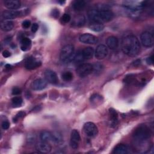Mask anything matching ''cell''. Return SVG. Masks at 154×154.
Returning a JSON list of instances; mask_svg holds the SVG:
<instances>
[{"label":"cell","instance_id":"6da1fadb","mask_svg":"<svg viewBox=\"0 0 154 154\" xmlns=\"http://www.w3.org/2000/svg\"><path fill=\"white\" fill-rule=\"evenodd\" d=\"M122 50L129 57L137 55L140 49V44L137 37L134 35L125 36L122 40Z\"/></svg>","mask_w":154,"mask_h":154},{"label":"cell","instance_id":"4fadbf2b","mask_svg":"<svg viewBox=\"0 0 154 154\" xmlns=\"http://www.w3.org/2000/svg\"><path fill=\"white\" fill-rule=\"evenodd\" d=\"M41 65V62L39 61H37L35 58L32 57L28 58L26 60L25 67L26 69L32 70L38 67Z\"/></svg>","mask_w":154,"mask_h":154},{"label":"cell","instance_id":"ee69618b","mask_svg":"<svg viewBox=\"0 0 154 154\" xmlns=\"http://www.w3.org/2000/svg\"><path fill=\"white\" fill-rule=\"evenodd\" d=\"M40 109H41V108H40L39 106H35V107L33 109V110H34V111H39Z\"/></svg>","mask_w":154,"mask_h":154},{"label":"cell","instance_id":"d6a6232c","mask_svg":"<svg viewBox=\"0 0 154 154\" xmlns=\"http://www.w3.org/2000/svg\"><path fill=\"white\" fill-rule=\"evenodd\" d=\"M102 99V96L97 94H94L90 97V101L91 102H97L98 101H101Z\"/></svg>","mask_w":154,"mask_h":154},{"label":"cell","instance_id":"1f68e13d","mask_svg":"<svg viewBox=\"0 0 154 154\" xmlns=\"http://www.w3.org/2000/svg\"><path fill=\"white\" fill-rule=\"evenodd\" d=\"M70 19H71L70 16L69 14L65 13L61 16L60 21L62 23H67L70 20Z\"/></svg>","mask_w":154,"mask_h":154},{"label":"cell","instance_id":"ba28073f","mask_svg":"<svg viewBox=\"0 0 154 154\" xmlns=\"http://www.w3.org/2000/svg\"><path fill=\"white\" fill-rule=\"evenodd\" d=\"M81 140L79 132L76 129H73L71 132L70 144L72 148L76 149L79 146V143Z\"/></svg>","mask_w":154,"mask_h":154},{"label":"cell","instance_id":"52a82bcc","mask_svg":"<svg viewBox=\"0 0 154 154\" xmlns=\"http://www.w3.org/2000/svg\"><path fill=\"white\" fill-rule=\"evenodd\" d=\"M141 41L142 45L146 47L150 48L153 46V36L152 34L149 32L145 31L143 32L140 36Z\"/></svg>","mask_w":154,"mask_h":154},{"label":"cell","instance_id":"9c48e42d","mask_svg":"<svg viewBox=\"0 0 154 154\" xmlns=\"http://www.w3.org/2000/svg\"><path fill=\"white\" fill-rule=\"evenodd\" d=\"M79 40L81 43L85 44H96L98 42V39L96 36L88 33L81 35Z\"/></svg>","mask_w":154,"mask_h":154},{"label":"cell","instance_id":"4dcf8cb0","mask_svg":"<svg viewBox=\"0 0 154 154\" xmlns=\"http://www.w3.org/2000/svg\"><path fill=\"white\" fill-rule=\"evenodd\" d=\"M62 78L65 81H70L73 79V75L70 72H65L62 74Z\"/></svg>","mask_w":154,"mask_h":154},{"label":"cell","instance_id":"60d3db41","mask_svg":"<svg viewBox=\"0 0 154 154\" xmlns=\"http://www.w3.org/2000/svg\"><path fill=\"white\" fill-rule=\"evenodd\" d=\"M146 62L148 64H150V65L153 64V56L152 55L151 57H148L146 59Z\"/></svg>","mask_w":154,"mask_h":154},{"label":"cell","instance_id":"836d02e7","mask_svg":"<svg viewBox=\"0 0 154 154\" xmlns=\"http://www.w3.org/2000/svg\"><path fill=\"white\" fill-rule=\"evenodd\" d=\"M25 115V112L23 111H20L19 112H18L16 116L14 117V118L13 119V122H16L19 119L22 118L23 117H24Z\"/></svg>","mask_w":154,"mask_h":154},{"label":"cell","instance_id":"484cf974","mask_svg":"<svg viewBox=\"0 0 154 154\" xmlns=\"http://www.w3.org/2000/svg\"><path fill=\"white\" fill-rule=\"evenodd\" d=\"M85 60L84 57L83 56L82 54V50H79L77 51V52L76 54H75V56H74V58L73 60V62L75 64H78V65L82 64V63Z\"/></svg>","mask_w":154,"mask_h":154},{"label":"cell","instance_id":"30bf717a","mask_svg":"<svg viewBox=\"0 0 154 154\" xmlns=\"http://www.w3.org/2000/svg\"><path fill=\"white\" fill-rule=\"evenodd\" d=\"M108 53V51L106 46L104 45H99L97 46L95 51V57L97 59L102 60L107 56Z\"/></svg>","mask_w":154,"mask_h":154},{"label":"cell","instance_id":"e0dca14e","mask_svg":"<svg viewBox=\"0 0 154 154\" xmlns=\"http://www.w3.org/2000/svg\"><path fill=\"white\" fill-rule=\"evenodd\" d=\"M4 5L11 10H14L20 7V2L18 0H6L4 1Z\"/></svg>","mask_w":154,"mask_h":154},{"label":"cell","instance_id":"ac0fdd59","mask_svg":"<svg viewBox=\"0 0 154 154\" xmlns=\"http://www.w3.org/2000/svg\"><path fill=\"white\" fill-rule=\"evenodd\" d=\"M106 44L110 49L114 50L118 47L119 40L117 38L114 36H109L106 38Z\"/></svg>","mask_w":154,"mask_h":154},{"label":"cell","instance_id":"f546056e","mask_svg":"<svg viewBox=\"0 0 154 154\" xmlns=\"http://www.w3.org/2000/svg\"><path fill=\"white\" fill-rule=\"evenodd\" d=\"M22 99L20 97H14L11 99V103L14 106H20L22 103Z\"/></svg>","mask_w":154,"mask_h":154},{"label":"cell","instance_id":"9a60e30c","mask_svg":"<svg viewBox=\"0 0 154 154\" xmlns=\"http://www.w3.org/2000/svg\"><path fill=\"white\" fill-rule=\"evenodd\" d=\"M20 14V12L16 10H5L2 12V17L5 19H14L18 16H19Z\"/></svg>","mask_w":154,"mask_h":154},{"label":"cell","instance_id":"d6986e66","mask_svg":"<svg viewBox=\"0 0 154 154\" xmlns=\"http://www.w3.org/2000/svg\"><path fill=\"white\" fill-rule=\"evenodd\" d=\"M13 22L10 20H5L1 22V28L2 31H9L13 29Z\"/></svg>","mask_w":154,"mask_h":154},{"label":"cell","instance_id":"5bb4252c","mask_svg":"<svg viewBox=\"0 0 154 154\" xmlns=\"http://www.w3.org/2000/svg\"><path fill=\"white\" fill-rule=\"evenodd\" d=\"M47 81L43 79H37L34 80L32 84L31 87L34 90H42L44 89L47 85Z\"/></svg>","mask_w":154,"mask_h":154},{"label":"cell","instance_id":"cb8c5ba5","mask_svg":"<svg viewBox=\"0 0 154 154\" xmlns=\"http://www.w3.org/2000/svg\"><path fill=\"white\" fill-rule=\"evenodd\" d=\"M21 46L20 48L22 51H26L29 48L31 45V40L28 37H22L20 40Z\"/></svg>","mask_w":154,"mask_h":154},{"label":"cell","instance_id":"8fae6325","mask_svg":"<svg viewBox=\"0 0 154 154\" xmlns=\"http://www.w3.org/2000/svg\"><path fill=\"white\" fill-rule=\"evenodd\" d=\"M35 149L38 152L41 153H49L52 150L51 146L48 143V142L43 141L40 142H38L35 144Z\"/></svg>","mask_w":154,"mask_h":154},{"label":"cell","instance_id":"83f0119b","mask_svg":"<svg viewBox=\"0 0 154 154\" xmlns=\"http://www.w3.org/2000/svg\"><path fill=\"white\" fill-rule=\"evenodd\" d=\"M52 141L56 144H60L63 141V137L60 133H59L58 132H52Z\"/></svg>","mask_w":154,"mask_h":154},{"label":"cell","instance_id":"e575fe53","mask_svg":"<svg viewBox=\"0 0 154 154\" xmlns=\"http://www.w3.org/2000/svg\"><path fill=\"white\" fill-rule=\"evenodd\" d=\"M135 81V78L134 76H132V75H129V76H127L124 79V81L126 83H132L134 82Z\"/></svg>","mask_w":154,"mask_h":154},{"label":"cell","instance_id":"ab89813d","mask_svg":"<svg viewBox=\"0 0 154 154\" xmlns=\"http://www.w3.org/2000/svg\"><path fill=\"white\" fill-rule=\"evenodd\" d=\"M52 15L53 17L57 18L59 15V11L57 9H54L52 10Z\"/></svg>","mask_w":154,"mask_h":154},{"label":"cell","instance_id":"d590c367","mask_svg":"<svg viewBox=\"0 0 154 154\" xmlns=\"http://www.w3.org/2000/svg\"><path fill=\"white\" fill-rule=\"evenodd\" d=\"M21 92H22L21 89L17 87H13L12 89V91H11V93L13 95H18V94H20Z\"/></svg>","mask_w":154,"mask_h":154},{"label":"cell","instance_id":"f6af8a7d","mask_svg":"<svg viewBox=\"0 0 154 154\" xmlns=\"http://www.w3.org/2000/svg\"><path fill=\"white\" fill-rule=\"evenodd\" d=\"M11 66L10 65V64H6V65H5V68H6V69H11Z\"/></svg>","mask_w":154,"mask_h":154},{"label":"cell","instance_id":"7bdbcfd3","mask_svg":"<svg viewBox=\"0 0 154 154\" xmlns=\"http://www.w3.org/2000/svg\"><path fill=\"white\" fill-rule=\"evenodd\" d=\"M140 63H141V60H139V59H138V60H136L135 61H134L133 64H134V66H137L140 65Z\"/></svg>","mask_w":154,"mask_h":154},{"label":"cell","instance_id":"4316f807","mask_svg":"<svg viewBox=\"0 0 154 154\" xmlns=\"http://www.w3.org/2000/svg\"><path fill=\"white\" fill-rule=\"evenodd\" d=\"M89 28L91 30L95 32H100L104 28V26L102 23L97 22H91L89 25Z\"/></svg>","mask_w":154,"mask_h":154},{"label":"cell","instance_id":"8d00e7d4","mask_svg":"<svg viewBox=\"0 0 154 154\" xmlns=\"http://www.w3.org/2000/svg\"><path fill=\"white\" fill-rule=\"evenodd\" d=\"M31 26V22L29 20H25L22 22V27L23 28H28Z\"/></svg>","mask_w":154,"mask_h":154},{"label":"cell","instance_id":"74e56055","mask_svg":"<svg viewBox=\"0 0 154 154\" xmlns=\"http://www.w3.org/2000/svg\"><path fill=\"white\" fill-rule=\"evenodd\" d=\"M2 128L4 130L8 129L10 127V123L8 121H4L2 123Z\"/></svg>","mask_w":154,"mask_h":154},{"label":"cell","instance_id":"d4e9b609","mask_svg":"<svg viewBox=\"0 0 154 154\" xmlns=\"http://www.w3.org/2000/svg\"><path fill=\"white\" fill-rule=\"evenodd\" d=\"M40 140L43 141L49 142L50 141H52V134L49 131H43L40 133Z\"/></svg>","mask_w":154,"mask_h":154},{"label":"cell","instance_id":"2e32d148","mask_svg":"<svg viewBox=\"0 0 154 154\" xmlns=\"http://www.w3.org/2000/svg\"><path fill=\"white\" fill-rule=\"evenodd\" d=\"M85 23V17L84 15L76 16L72 22V25L74 27H81Z\"/></svg>","mask_w":154,"mask_h":154},{"label":"cell","instance_id":"8992f818","mask_svg":"<svg viewBox=\"0 0 154 154\" xmlns=\"http://www.w3.org/2000/svg\"><path fill=\"white\" fill-rule=\"evenodd\" d=\"M84 131L85 134L90 137H95L98 133L96 125L93 122H87L84 125Z\"/></svg>","mask_w":154,"mask_h":154},{"label":"cell","instance_id":"f35d334b","mask_svg":"<svg viewBox=\"0 0 154 154\" xmlns=\"http://www.w3.org/2000/svg\"><path fill=\"white\" fill-rule=\"evenodd\" d=\"M38 28V25L37 23H34L31 26V31L32 32H35Z\"/></svg>","mask_w":154,"mask_h":154},{"label":"cell","instance_id":"ffe728a7","mask_svg":"<svg viewBox=\"0 0 154 154\" xmlns=\"http://www.w3.org/2000/svg\"><path fill=\"white\" fill-rule=\"evenodd\" d=\"M109 114L111 119V125L112 126H116L118 123V114L113 108H109Z\"/></svg>","mask_w":154,"mask_h":154},{"label":"cell","instance_id":"7a4b0ae2","mask_svg":"<svg viewBox=\"0 0 154 154\" xmlns=\"http://www.w3.org/2000/svg\"><path fill=\"white\" fill-rule=\"evenodd\" d=\"M113 17V13L108 9L93 8L88 13V17L91 22L103 23L111 20Z\"/></svg>","mask_w":154,"mask_h":154},{"label":"cell","instance_id":"7c38bea8","mask_svg":"<svg viewBox=\"0 0 154 154\" xmlns=\"http://www.w3.org/2000/svg\"><path fill=\"white\" fill-rule=\"evenodd\" d=\"M45 77L49 83L56 84L58 82V78L56 73L51 70H46L45 72Z\"/></svg>","mask_w":154,"mask_h":154},{"label":"cell","instance_id":"277c9868","mask_svg":"<svg viewBox=\"0 0 154 154\" xmlns=\"http://www.w3.org/2000/svg\"><path fill=\"white\" fill-rule=\"evenodd\" d=\"M75 56L74 47L72 45H66L63 46L60 52V59L64 62L73 61Z\"/></svg>","mask_w":154,"mask_h":154},{"label":"cell","instance_id":"3957f363","mask_svg":"<svg viewBox=\"0 0 154 154\" xmlns=\"http://www.w3.org/2000/svg\"><path fill=\"white\" fill-rule=\"evenodd\" d=\"M151 136V132L146 125H140L133 132V139L137 147H142Z\"/></svg>","mask_w":154,"mask_h":154},{"label":"cell","instance_id":"b9f144b4","mask_svg":"<svg viewBox=\"0 0 154 154\" xmlns=\"http://www.w3.org/2000/svg\"><path fill=\"white\" fill-rule=\"evenodd\" d=\"M10 55H11L10 52L7 50H5L2 52V56L5 58H8V57H10Z\"/></svg>","mask_w":154,"mask_h":154},{"label":"cell","instance_id":"5b68a950","mask_svg":"<svg viewBox=\"0 0 154 154\" xmlns=\"http://www.w3.org/2000/svg\"><path fill=\"white\" fill-rule=\"evenodd\" d=\"M93 72V64L90 63H82L78 66L76 73L81 78L85 77Z\"/></svg>","mask_w":154,"mask_h":154},{"label":"cell","instance_id":"603a6c76","mask_svg":"<svg viewBox=\"0 0 154 154\" xmlns=\"http://www.w3.org/2000/svg\"><path fill=\"white\" fill-rule=\"evenodd\" d=\"M82 52L85 60L91 59L93 57L94 49L91 47H87L84 49H82Z\"/></svg>","mask_w":154,"mask_h":154},{"label":"cell","instance_id":"44dd1931","mask_svg":"<svg viewBox=\"0 0 154 154\" xmlns=\"http://www.w3.org/2000/svg\"><path fill=\"white\" fill-rule=\"evenodd\" d=\"M113 153L116 154H126L128 153V149L126 145L120 144L114 148Z\"/></svg>","mask_w":154,"mask_h":154},{"label":"cell","instance_id":"7402d4cb","mask_svg":"<svg viewBox=\"0 0 154 154\" xmlns=\"http://www.w3.org/2000/svg\"><path fill=\"white\" fill-rule=\"evenodd\" d=\"M86 5V3L84 1L82 0H79V1H75L73 2L72 4V7L75 11H79L85 8Z\"/></svg>","mask_w":154,"mask_h":154},{"label":"cell","instance_id":"f1b7e54d","mask_svg":"<svg viewBox=\"0 0 154 154\" xmlns=\"http://www.w3.org/2000/svg\"><path fill=\"white\" fill-rule=\"evenodd\" d=\"M103 69V65L99 62L95 63L94 64H93V72L95 75L100 74L102 72Z\"/></svg>","mask_w":154,"mask_h":154}]
</instances>
